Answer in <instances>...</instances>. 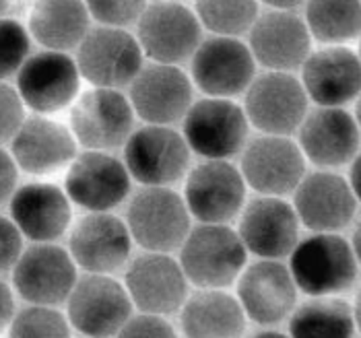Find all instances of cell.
<instances>
[{"label": "cell", "mask_w": 361, "mask_h": 338, "mask_svg": "<svg viewBox=\"0 0 361 338\" xmlns=\"http://www.w3.org/2000/svg\"><path fill=\"white\" fill-rule=\"evenodd\" d=\"M252 338H289L287 334H283V332H273V330H264V332H260V334H256V337Z\"/></svg>", "instance_id": "43"}, {"label": "cell", "mask_w": 361, "mask_h": 338, "mask_svg": "<svg viewBox=\"0 0 361 338\" xmlns=\"http://www.w3.org/2000/svg\"><path fill=\"white\" fill-rule=\"evenodd\" d=\"M246 184L240 169L227 161L196 165L186 182V208L204 225L231 221L244 204Z\"/></svg>", "instance_id": "13"}, {"label": "cell", "mask_w": 361, "mask_h": 338, "mask_svg": "<svg viewBox=\"0 0 361 338\" xmlns=\"http://www.w3.org/2000/svg\"><path fill=\"white\" fill-rule=\"evenodd\" d=\"M124 161L137 182L147 188H166L186 173L190 149L182 134L167 126H145L128 137Z\"/></svg>", "instance_id": "4"}, {"label": "cell", "mask_w": 361, "mask_h": 338, "mask_svg": "<svg viewBox=\"0 0 361 338\" xmlns=\"http://www.w3.org/2000/svg\"><path fill=\"white\" fill-rule=\"evenodd\" d=\"M77 62L62 52H39L29 56L17 73V93L21 101L37 113L66 108L79 93Z\"/></svg>", "instance_id": "12"}, {"label": "cell", "mask_w": 361, "mask_h": 338, "mask_svg": "<svg viewBox=\"0 0 361 338\" xmlns=\"http://www.w3.org/2000/svg\"><path fill=\"white\" fill-rule=\"evenodd\" d=\"M116 338H178L176 330L171 328V324L166 322L161 315H149V313H140L130 318Z\"/></svg>", "instance_id": "37"}, {"label": "cell", "mask_w": 361, "mask_h": 338, "mask_svg": "<svg viewBox=\"0 0 361 338\" xmlns=\"http://www.w3.org/2000/svg\"><path fill=\"white\" fill-rule=\"evenodd\" d=\"M15 318V297L6 282L0 281V332L11 324Z\"/></svg>", "instance_id": "40"}, {"label": "cell", "mask_w": 361, "mask_h": 338, "mask_svg": "<svg viewBox=\"0 0 361 338\" xmlns=\"http://www.w3.org/2000/svg\"><path fill=\"white\" fill-rule=\"evenodd\" d=\"M195 15L217 37H233L248 31L260 13L256 2H198Z\"/></svg>", "instance_id": "32"}, {"label": "cell", "mask_w": 361, "mask_h": 338, "mask_svg": "<svg viewBox=\"0 0 361 338\" xmlns=\"http://www.w3.org/2000/svg\"><path fill=\"white\" fill-rule=\"evenodd\" d=\"M312 37L306 23L293 13L269 11L258 15L250 27V54L271 73L302 66L310 56Z\"/></svg>", "instance_id": "23"}, {"label": "cell", "mask_w": 361, "mask_h": 338, "mask_svg": "<svg viewBox=\"0 0 361 338\" xmlns=\"http://www.w3.org/2000/svg\"><path fill=\"white\" fill-rule=\"evenodd\" d=\"M31 35L50 52L79 46L89 33V13L83 2H37L29 17Z\"/></svg>", "instance_id": "29"}, {"label": "cell", "mask_w": 361, "mask_h": 338, "mask_svg": "<svg viewBox=\"0 0 361 338\" xmlns=\"http://www.w3.org/2000/svg\"><path fill=\"white\" fill-rule=\"evenodd\" d=\"M15 186H17V165L13 157L0 149V204H4L15 194Z\"/></svg>", "instance_id": "39"}, {"label": "cell", "mask_w": 361, "mask_h": 338, "mask_svg": "<svg viewBox=\"0 0 361 338\" xmlns=\"http://www.w3.org/2000/svg\"><path fill=\"white\" fill-rule=\"evenodd\" d=\"M66 194L79 206L106 213L130 192V175L122 161L102 151L79 155L66 175Z\"/></svg>", "instance_id": "20"}, {"label": "cell", "mask_w": 361, "mask_h": 338, "mask_svg": "<svg viewBox=\"0 0 361 338\" xmlns=\"http://www.w3.org/2000/svg\"><path fill=\"white\" fill-rule=\"evenodd\" d=\"M126 293L142 313L169 315L180 310L188 295V281L167 254H142L126 270Z\"/></svg>", "instance_id": "14"}, {"label": "cell", "mask_w": 361, "mask_h": 338, "mask_svg": "<svg viewBox=\"0 0 361 338\" xmlns=\"http://www.w3.org/2000/svg\"><path fill=\"white\" fill-rule=\"evenodd\" d=\"M355 318L347 301L314 297L291 311L289 338H353Z\"/></svg>", "instance_id": "30"}, {"label": "cell", "mask_w": 361, "mask_h": 338, "mask_svg": "<svg viewBox=\"0 0 361 338\" xmlns=\"http://www.w3.org/2000/svg\"><path fill=\"white\" fill-rule=\"evenodd\" d=\"M13 284L29 303L54 308L71 297L77 284V268L73 258L60 246L35 244L21 254L13 266Z\"/></svg>", "instance_id": "8"}, {"label": "cell", "mask_w": 361, "mask_h": 338, "mask_svg": "<svg viewBox=\"0 0 361 338\" xmlns=\"http://www.w3.org/2000/svg\"><path fill=\"white\" fill-rule=\"evenodd\" d=\"M23 8L21 2H11V0H2L0 2V19H11L13 15H17ZM21 15V13H19Z\"/></svg>", "instance_id": "42"}, {"label": "cell", "mask_w": 361, "mask_h": 338, "mask_svg": "<svg viewBox=\"0 0 361 338\" xmlns=\"http://www.w3.org/2000/svg\"><path fill=\"white\" fill-rule=\"evenodd\" d=\"M298 221L316 233H334L347 227L357 211V198L347 182L329 171H316L304 177L293 190Z\"/></svg>", "instance_id": "19"}, {"label": "cell", "mask_w": 361, "mask_h": 338, "mask_svg": "<svg viewBox=\"0 0 361 338\" xmlns=\"http://www.w3.org/2000/svg\"><path fill=\"white\" fill-rule=\"evenodd\" d=\"M300 144V151L316 165L336 168L357 157L360 130L349 112L341 108H320L304 118Z\"/></svg>", "instance_id": "25"}, {"label": "cell", "mask_w": 361, "mask_h": 338, "mask_svg": "<svg viewBox=\"0 0 361 338\" xmlns=\"http://www.w3.org/2000/svg\"><path fill=\"white\" fill-rule=\"evenodd\" d=\"M15 165L31 175H48L68 165L77 155V141L54 120L31 115L11 141Z\"/></svg>", "instance_id": "24"}, {"label": "cell", "mask_w": 361, "mask_h": 338, "mask_svg": "<svg viewBox=\"0 0 361 338\" xmlns=\"http://www.w3.org/2000/svg\"><path fill=\"white\" fill-rule=\"evenodd\" d=\"M298 287L285 264L260 260L248 266L238 282V303L244 313L262 326L283 322L295 310Z\"/></svg>", "instance_id": "17"}, {"label": "cell", "mask_w": 361, "mask_h": 338, "mask_svg": "<svg viewBox=\"0 0 361 338\" xmlns=\"http://www.w3.org/2000/svg\"><path fill=\"white\" fill-rule=\"evenodd\" d=\"M186 338H242L246 313L233 295L223 291H198L180 315Z\"/></svg>", "instance_id": "28"}, {"label": "cell", "mask_w": 361, "mask_h": 338, "mask_svg": "<svg viewBox=\"0 0 361 338\" xmlns=\"http://www.w3.org/2000/svg\"><path fill=\"white\" fill-rule=\"evenodd\" d=\"M66 301L71 324L89 338L116 337L133 313L126 289L102 275H89L77 281Z\"/></svg>", "instance_id": "9"}, {"label": "cell", "mask_w": 361, "mask_h": 338, "mask_svg": "<svg viewBox=\"0 0 361 338\" xmlns=\"http://www.w3.org/2000/svg\"><path fill=\"white\" fill-rule=\"evenodd\" d=\"M77 68L97 89L118 91L130 84L142 68L139 42L124 29L99 27L89 31L79 44Z\"/></svg>", "instance_id": "6"}, {"label": "cell", "mask_w": 361, "mask_h": 338, "mask_svg": "<svg viewBox=\"0 0 361 338\" xmlns=\"http://www.w3.org/2000/svg\"><path fill=\"white\" fill-rule=\"evenodd\" d=\"M135 112L130 101L111 89H93L77 99L71 112L73 137L91 151H108L128 141Z\"/></svg>", "instance_id": "11"}, {"label": "cell", "mask_w": 361, "mask_h": 338, "mask_svg": "<svg viewBox=\"0 0 361 338\" xmlns=\"http://www.w3.org/2000/svg\"><path fill=\"white\" fill-rule=\"evenodd\" d=\"M289 275L312 297H333L357 279V258L349 242L334 233H316L291 250Z\"/></svg>", "instance_id": "1"}, {"label": "cell", "mask_w": 361, "mask_h": 338, "mask_svg": "<svg viewBox=\"0 0 361 338\" xmlns=\"http://www.w3.org/2000/svg\"><path fill=\"white\" fill-rule=\"evenodd\" d=\"M192 106V84L178 66L149 64L130 83V108L149 126L182 120Z\"/></svg>", "instance_id": "15"}, {"label": "cell", "mask_w": 361, "mask_h": 338, "mask_svg": "<svg viewBox=\"0 0 361 338\" xmlns=\"http://www.w3.org/2000/svg\"><path fill=\"white\" fill-rule=\"evenodd\" d=\"M71 258L91 275H108L122 268L130 256L128 227L108 213L83 217L71 233Z\"/></svg>", "instance_id": "21"}, {"label": "cell", "mask_w": 361, "mask_h": 338, "mask_svg": "<svg viewBox=\"0 0 361 338\" xmlns=\"http://www.w3.org/2000/svg\"><path fill=\"white\" fill-rule=\"evenodd\" d=\"M300 221L293 206L275 196L252 200L240 219V242L246 252L273 260L283 258L298 244Z\"/></svg>", "instance_id": "22"}, {"label": "cell", "mask_w": 361, "mask_h": 338, "mask_svg": "<svg viewBox=\"0 0 361 338\" xmlns=\"http://www.w3.org/2000/svg\"><path fill=\"white\" fill-rule=\"evenodd\" d=\"M246 120L267 137L295 132L307 112V95L302 83L287 73H267L246 89Z\"/></svg>", "instance_id": "7"}, {"label": "cell", "mask_w": 361, "mask_h": 338, "mask_svg": "<svg viewBox=\"0 0 361 338\" xmlns=\"http://www.w3.org/2000/svg\"><path fill=\"white\" fill-rule=\"evenodd\" d=\"M126 221L130 237L153 254L182 248L190 233L188 208L169 188H145L137 192L128 204Z\"/></svg>", "instance_id": "3"}, {"label": "cell", "mask_w": 361, "mask_h": 338, "mask_svg": "<svg viewBox=\"0 0 361 338\" xmlns=\"http://www.w3.org/2000/svg\"><path fill=\"white\" fill-rule=\"evenodd\" d=\"M139 46L159 64L173 66L192 56L200 46V23L184 4H147L139 19Z\"/></svg>", "instance_id": "10"}, {"label": "cell", "mask_w": 361, "mask_h": 338, "mask_svg": "<svg viewBox=\"0 0 361 338\" xmlns=\"http://www.w3.org/2000/svg\"><path fill=\"white\" fill-rule=\"evenodd\" d=\"M246 248L238 233L225 225H200L188 233L180 250L186 281L204 291L229 287L246 266Z\"/></svg>", "instance_id": "2"}, {"label": "cell", "mask_w": 361, "mask_h": 338, "mask_svg": "<svg viewBox=\"0 0 361 338\" xmlns=\"http://www.w3.org/2000/svg\"><path fill=\"white\" fill-rule=\"evenodd\" d=\"M23 254V237L11 219L0 217V273L11 270Z\"/></svg>", "instance_id": "38"}, {"label": "cell", "mask_w": 361, "mask_h": 338, "mask_svg": "<svg viewBox=\"0 0 361 338\" xmlns=\"http://www.w3.org/2000/svg\"><path fill=\"white\" fill-rule=\"evenodd\" d=\"M304 91L322 108H338L360 95V58L349 48H324L304 62Z\"/></svg>", "instance_id": "26"}, {"label": "cell", "mask_w": 361, "mask_h": 338, "mask_svg": "<svg viewBox=\"0 0 361 338\" xmlns=\"http://www.w3.org/2000/svg\"><path fill=\"white\" fill-rule=\"evenodd\" d=\"M347 186L351 188V192L355 194V198L360 196V157H355L353 163H351V177H349V184Z\"/></svg>", "instance_id": "41"}, {"label": "cell", "mask_w": 361, "mask_h": 338, "mask_svg": "<svg viewBox=\"0 0 361 338\" xmlns=\"http://www.w3.org/2000/svg\"><path fill=\"white\" fill-rule=\"evenodd\" d=\"M8 338H71V328L58 310L31 306L11 320Z\"/></svg>", "instance_id": "33"}, {"label": "cell", "mask_w": 361, "mask_h": 338, "mask_svg": "<svg viewBox=\"0 0 361 338\" xmlns=\"http://www.w3.org/2000/svg\"><path fill=\"white\" fill-rule=\"evenodd\" d=\"M184 137L195 153L221 161L244 149L248 120L244 110L229 99H200L184 115Z\"/></svg>", "instance_id": "5"}, {"label": "cell", "mask_w": 361, "mask_h": 338, "mask_svg": "<svg viewBox=\"0 0 361 338\" xmlns=\"http://www.w3.org/2000/svg\"><path fill=\"white\" fill-rule=\"evenodd\" d=\"M145 6L147 2H140V0L137 2H106V0L97 2L95 0L87 4V13L95 21L108 25L110 29H118L139 21Z\"/></svg>", "instance_id": "35"}, {"label": "cell", "mask_w": 361, "mask_h": 338, "mask_svg": "<svg viewBox=\"0 0 361 338\" xmlns=\"http://www.w3.org/2000/svg\"><path fill=\"white\" fill-rule=\"evenodd\" d=\"M23 122L25 112L19 93L6 83H0V142L13 141Z\"/></svg>", "instance_id": "36"}, {"label": "cell", "mask_w": 361, "mask_h": 338, "mask_svg": "<svg viewBox=\"0 0 361 338\" xmlns=\"http://www.w3.org/2000/svg\"><path fill=\"white\" fill-rule=\"evenodd\" d=\"M254 68L248 46L233 37H211L192 54L196 84L217 99L246 91L254 81Z\"/></svg>", "instance_id": "18"}, {"label": "cell", "mask_w": 361, "mask_h": 338, "mask_svg": "<svg viewBox=\"0 0 361 338\" xmlns=\"http://www.w3.org/2000/svg\"><path fill=\"white\" fill-rule=\"evenodd\" d=\"M304 153L287 137H260L242 155V177L267 196L293 192L304 180Z\"/></svg>", "instance_id": "16"}, {"label": "cell", "mask_w": 361, "mask_h": 338, "mask_svg": "<svg viewBox=\"0 0 361 338\" xmlns=\"http://www.w3.org/2000/svg\"><path fill=\"white\" fill-rule=\"evenodd\" d=\"M11 217L31 242H56L71 223L68 196L52 184H25L11 196Z\"/></svg>", "instance_id": "27"}, {"label": "cell", "mask_w": 361, "mask_h": 338, "mask_svg": "<svg viewBox=\"0 0 361 338\" xmlns=\"http://www.w3.org/2000/svg\"><path fill=\"white\" fill-rule=\"evenodd\" d=\"M29 35L15 19H0V83L2 79L19 73L29 58Z\"/></svg>", "instance_id": "34"}, {"label": "cell", "mask_w": 361, "mask_h": 338, "mask_svg": "<svg viewBox=\"0 0 361 338\" xmlns=\"http://www.w3.org/2000/svg\"><path fill=\"white\" fill-rule=\"evenodd\" d=\"M306 27L324 44L349 42L360 33V2H307Z\"/></svg>", "instance_id": "31"}]
</instances>
